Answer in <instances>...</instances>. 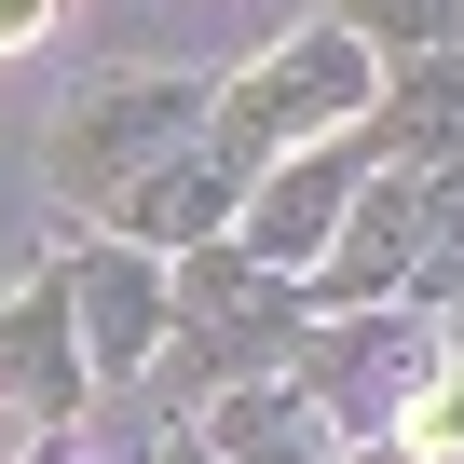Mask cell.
<instances>
[{
    "instance_id": "cell-6",
    "label": "cell",
    "mask_w": 464,
    "mask_h": 464,
    "mask_svg": "<svg viewBox=\"0 0 464 464\" xmlns=\"http://www.w3.org/2000/svg\"><path fill=\"white\" fill-rule=\"evenodd\" d=\"M218 205H232V178H218V164H164L123 218H137V232H218Z\"/></svg>"
},
{
    "instance_id": "cell-2",
    "label": "cell",
    "mask_w": 464,
    "mask_h": 464,
    "mask_svg": "<svg viewBox=\"0 0 464 464\" xmlns=\"http://www.w3.org/2000/svg\"><path fill=\"white\" fill-rule=\"evenodd\" d=\"M328 232H342V164H287V178L260 191V218H246V246H260V260H314Z\"/></svg>"
},
{
    "instance_id": "cell-9",
    "label": "cell",
    "mask_w": 464,
    "mask_h": 464,
    "mask_svg": "<svg viewBox=\"0 0 464 464\" xmlns=\"http://www.w3.org/2000/svg\"><path fill=\"white\" fill-rule=\"evenodd\" d=\"M396 137H410V150H450V137H464V69L396 82Z\"/></svg>"
},
{
    "instance_id": "cell-3",
    "label": "cell",
    "mask_w": 464,
    "mask_h": 464,
    "mask_svg": "<svg viewBox=\"0 0 464 464\" xmlns=\"http://www.w3.org/2000/svg\"><path fill=\"white\" fill-rule=\"evenodd\" d=\"M178 123H191V96H178V82H137V96H123L110 123H69V137H55V178H96V164H137V150H150V137H178Z\"/></svg>"
},
{
    "instance_id": "cell-1",
    "label": "cell",
    "mask_w": 464,
    "mask_h": 464,
    "mask_svg": "<svg viewBox=\"0 0 464 464\" xmlns=\"http://www.w3.org/2000/svg\"><path fill=\"white\" fill-rule=\"evenodd\" d=\"M355 110H369V55H355L342 28H314V42H287V55L246 69L232 137H328V123H355Z\"/></svg>"
},
{
    "instance_id": "cell-10",
    "label": "cell",
    "mask_w": 464,
    "mask_h": 464,
    "mask_svg": "<svg viewBox=\"0 0 464 464\" xmlns=\"http://www.w3.org/2000/svg\"><path fill=\"white\" fill-rule=\"evenodd\" d=\"M410 450H423V464H464V382H450V396H423V410H410Z\"/></svg>"
},
{
    "instance_id": "cell-5",
    "label": "cell",
    "mask_w": 464,
    "mask_h": 464,
    "mask_svg": "<svg viewBox=\"0 0 464 464\" xmlns=\"http://www.w3.org/2000/svg\"><path fill=\"white\" fill-rule=\"evenodd\" d=\"M0 369H14L42 410H69V314H55V301H28L14 328H0Z\"/></svg>"
},
{
    "instance_id": "cell-11",
    "label": "cell",
    "mask_w": 464,
    "mask_h": 464,
    "mask_svg": "<svg viewBox=\"0 0 464 464\" xmlns=\"http://www.w3.org/2000/svg\"><path fill=\"white\" fill-rule=\"evenodd\" d=\"M55 28V0H0V55H14V42H42Z\"/></svg>"
},
{
    "instance_id": "cell-7",
    "label": "cell",
    "mask_w": 464,
    "mask_h": 464,
    "mask_svg": "<svg viewBox=\"0 0 464 464\" xmlns=\"http://www.w3.org/2000/svg\"><path fill=\"white\" fill-rule=\"evenodd\" d=\"M232 342V355H246V342H274V287H246V274H191V342Z\"/></svg>"
},
{
    "instance_id": "cell-4",
    "label": "cell",
    "mask_w": 464,
    "mask_h": 464,
    "mask_svg": "<svg viewBox=\"0 0 464 464\" xmlns=\"http://www.w3.org/2000/svg\"><path fill=\"white\" fill-rule=\"evenodd\" d=\"M150 328H164L150 274H137V260H96V274H82V342H96V369H137Z\"/></svg>"
},
{
    "instance_id": "cell-8",
    "label": "cell",
    "mask_w": 464,
    "mask_h": 464,
    "mask_svg": "<svg viewBox=\"0 0 464 464\" xmlns=\"http://www.w3.org/2000/svg\"><path fill=\"white\" fill-rule=\"evenodd\" d=\"M218 450H232V464H314V437H287L274 396H232V410H218Z\"/></svg>"
},
{
    "instance_id": "cell-13",
    "label": "cell",
    "mask_w": 464,
    "mask_h": 464,
    "mask_svg": "<svg viewBox=\"0 0 464 464\" xmlns=\"http://www.w3.org/2000/svg\"><path fill=\"white\" fill-rule=\"evenodd\" d=\"M369 464H423V450H369Z\"/></svg>"
},
{
    "instance_id": "cell-12",
    "label": "cell",
    "mask_w": 464,
    "mask_h": 464,
    "mask_svg": "<svg viewBox=\"0 0 464 464\" xmlns=\"http://www.w3.org/2000/svg\"><path fill=\"white\" fill-rule=\"evenodd\" d=\"M369 28H437V0H355Z\"/></svg>"
}]
</instances>
